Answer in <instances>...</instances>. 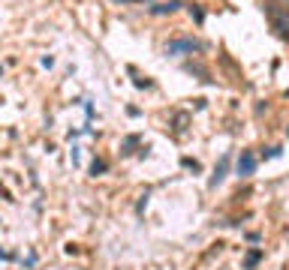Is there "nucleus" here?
Here are the masks:
<instances>
[{
  "label": "nucleus",
  "mask_w": 289,
  "mask_h": 270,
  "mask_svg": "<svg viewBox=\"0 0 289 270\" xmlns=\"http://www.w3.org/2000/svg\"><path fill=\"white\" fill-rule=\"evenodd\" d=\"M265 12H268L271 27L277 30V36L289 42V9L286 6H265Z\"/></svg>",
  "instance_id": "nucleus-1"
},
{
  "label": "nucleus",
  "mask_w": 289,
  "mask_h": 270,
  "mask_svg": "<svg viewBox=\"0 0 289 270\" xmlns=\"http://www.w3.org/2000/svg\"><path fill=\"white\" fill-rule=\"evenodd\" d=\"M202 45L196 39H172V42H166V54H193Z\"/></svg>",
  "instance_id": "nucleus-2"
},
{
  "label": "nucleus",
  "mask_w": 289,
  "mask_h": 270,
  "mask_svg": "<svg viewBox=\"0 0 289 270\" xmlns=\"http://www.w3.org/2000/svg\"><path fill=\"white\" fill-rule=\"evenodd\" d=\"M256 165H259V159L250 153V150H241V156H238V165H235V171H238V177H250L253 171H256Z\"/></svg>",
  "instance_id": "nucleus-3"
},
{
  "label": "nucleus",
  "mask_w": 289,
  "mask_h": 270,
  "mask_svg": "<svg viewBox=\"0 0 289 270\" xmlns=\"http://www.w3.org/2000/svg\"><path fill=\"white\" fill-rule=\"evenodd\" d=\"M226 171H229V153H226V156H220V162H217V168H214V174H211L208 186H211V189H214V186H220V183L226 180Z\"/></svg>",
  "instance_id": "nucleus-4"
},
{
  "label": "nucleus",
  "mask_w": 289,
  "mask_h": 270,
  "mask_svg": "<svg viewBox=\"0 0 289 270\" xmlns=\"http://www.w3.org/2000/svg\"><path fill=\"white\" fill-rule=\"evenodd\" d=\"M184 3L181 0H169V3H157V6H151V12L154 15H166V12H175V9H181Z\"/></svg>",
  "instance_id": "nucleus-5"
},
{
  "label": "nucleus",
  "mask_w": 289,
  "mask_h": 270,
  "mask_svg": "<svg viewBox=\"0 0 289 270\" xmlns=\"http://www.w3.org/2000/svg\"><path fill=\"white\" fill-rule=\"evenodd\" d=\"M262 255H265L262 249H250V252L244 255V270H256V264L262 261Z\"/></svg>",
  "instance_id": "nucleus-6"
},
{
  "label": "nucleus",
  "mask_w": 289,
  "mask_h": 270,
  "mask_svg": "<svg viewBox=\"0 0 289 270\" xmlns=\"http://www.w3.org/2000/svg\"><path fill=\"white\" fill-rule=\"evenodd\" d=\"M190 15H193V21H196V24H202V21H205V9H202V6H196V3L190 6Z\"/></svg>",
  "instance_id": "nucleus-7"
},
{
  "label": "nucleus",
  "mask_w": 289,
  "mask_h": 270,
  "mask_svg": "<svg viewBox=\"0 0 289 270\" xmlns=\"http://www.w3.org/2000/svg\"><path fill=\"white\" fill-rule=\"evenodd\" d=\"M181 165H184V168H190V171H202V165H199L196 159H190V156H184V159H181Z\"/></svg>",
  "instance_id": "nucleus-8"
},
{
  "label": "nucleus",
  "mask_w": 289,
  "mask_h": 270,
  "mask_svg": "<svg viewBox=\"0 0 289 270\" xmlns=\"http://www.w3.org/2000/svg\"><path fill=\"white\" fill-rule=\"evenodd\" d=\"M103 171H106V162H103V159H93V162H90V174L97 177V174H103Z\"/></svg>",
  "instance_id": "nucleus-9"
},
{
  "label": "nucleus",
  "mask_w": 289,
  "mask_h": 270,
  "mask_svg": "<svg viewBox=\"0 0 289 270\" xmlns=\"http://www.w3.org/2000/svg\"><path fill=\"white\" fill-rule=\"evenodd\" d=\"M280 153H283V150H280V147H271V150H265V159H277V156H280Z\"/></svg>",
  "instance_id": "nucleus-10"
},
{
  "label": "nucleus",
  "mask_w": 289,
  "mask_h": 270,
  "mask_svg": "<svg viewBox=\"0 0 289 270\" xmlns=\"http://www.w3.org/2000/svg\"><path fill=\"white\" fill-rule=\"evenodd\" d=\"M115 3H139V0H115Z\"/></svg>",
  "instance_id": "nucleus-11"
}]
</instances>
